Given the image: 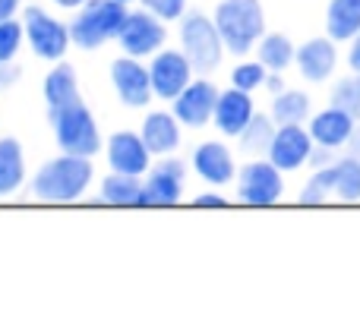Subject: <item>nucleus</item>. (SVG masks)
<instances>
[{"label": "nucleus", "instance_id": "f257e3e1", "mask_svg": "<svg viewBox=\"0 0 360 309\" xmlns=\"http://www.w3.org/2000/svg\"><path fill=\"white\" fill-rule=\"evenodd\" d=\"M89 186H92V161L67 152L60 158L44 161L32 180V192L44 202H76L86 196Z\"/></svg>", "mask_w": 360, "mask_h": 309}, {"label": "nucleus", "instance_id": "0eeeda50", "mask_svg": "<svg viewBox=\"0 0 360 309\" xmlns=\"http://www.w3.org/2000/svg\"><path fill=\"white\" fill-rule=\"evenodd\" d=\"M278 167L272 161H250L237 171V199L247 205H272L285 192V180H281Z\"/></svg>", "mask_w": 360, "mask_h": 309}, {"label": "nucleus", "instance_id": "aec40b11", "mask_svg": "<svg viewBox=\"0 0 360 309\" xmlns=\"http://www.w3.org/2000/svg\"><path fill=\"white\" fill-rule=\"evenodd\" d=\"M143 190H146V180L143 177L111 171L105 180H101V202H105V205H117V209H139Z\"/></svg>", "mask_w": 360, "mask_h": 309}, {"label": "nucleus", "instance_id": "5701e85b", "mask_svg": "<svg viewBox=\"0 0 360 309\" xmlns=\"http://www.w3.org/2000/svg\"><path fill=\"white\" fill-rule=\"evenodd\" d=\"M332 41H348L360 32V0H332L326 13Z\"/></svg>", "mask_w": 360, "mask_h": 309}, {"label": "nucleus", "instance_id": "ddd939ff", "mask_svg": "<svg viewBox=\"0 0 360 309\" xmlns=\"http://www.w3.org/2000/svg\"><path fill=\"white\" fill-rule=\"evenodd\" d=\"M108 152V164L117 173H133V177H146L152 171V152L146 145V139L139 133L120 130L108 139L105 145Z\"/></svg>", "mask_w": 360, "mask_h": 309}, {"label": "nucleus", "instance_id": "c85d7f7f", "mask_svg": "<svg viewBox=\"0 0 360 309\" xmlns=\"http://www.w3.org/2000/svg\"><path fill=\"white\" fill-rule=\"evenodd\" d=\"M266 79H269V67L262 60H243L231 73V86L243 88V92H256L259 86H266Z\"/></svg>", "mask_w": 360, "mask_h": 309}, {"label": "nucleus", "instance_id": "1a4fd4ad", "mask_svg": "<svg viewBox=\"0 0 360 309\" xmlns=\"http://www.w3.org/2000/svg\"><path fill=\"white\" fill-rule=\"evenodd\" d=\"M165 38H168L165 19L155 16L152 10H136L127 16L117 41L130 57H152L165 48Z\"/></svg>", "mask_w": 360, "mask_h": 309}, {"label": "nucleus", "instance_id": "4be33fe9", "mask_svg": "<svg viewBox=\"0 0 360 309\" xmlns=\"http://www.w3.org/2000/svg\"><path fill=\"white\" fill-rule=\"evenodd\" d=\"M25 180L22 145L16 139H0V196H13Z\"/></svg>", "mask_w": 360, "mask_h": 309}, {"label": "nucleus", "instance_id": "9b49d317", "mask_svg": "<svg viewBox=\"0 0 360 309\" xmlns=\"http://www.w3.org/2000/svg\"><path fill=\"white\" fill-rule=\"evenodd\" d=\"M111 82H114V92L117 98L124 101L127 107H146L155 92H152V76H149V67L136 60V57H117L111 63Z\"/></svg>", "mask_w": 360, "mask_h": 309}, {"label": "nucleus", "instance_id": "f8f14e48", "mask_svg": "<svg viewBox=\"0 0 360 309\" xmlns=\"http://www.w3.org/2000/svg\"><path fill=\"white\" fill-rule=\"evenodd\" d=\"M218 95H221V92H218L212 82L193 79L190 86H186L184 92H180L174 101H171V105H174L171 111H174V117L184 126H190V130H199V126L212 124V117H215Z\"/></svg>", "mask_w": 360, "mask_h": 309}, {"label": "nucleus", "instance_id": "20e7f679", "mask_svg": "<svg viewBox=\"0 0 360 309\" xmlns=\"http://www.w3.org/2000/svg\"><path fill=\"white\" fill-rule=\"evenodd\" d=\"M48 120H51V126H54V139H57V145H60V152L82 154V158L98 154L101 133H98V124H95L92 111L82 105V98L73 101V105L48 111Z\"/></svg>", "mask_w": 360, "mask_h": 309}, {"label": "nucleus", "instance_id": "a878e982", "mask_svg": "<svg viewBox=\"0 0 360 309\" xmlns=\"http://www.w3.org/2000/svg\"><path fill=\"white\" fill-rule=\"evenodd\" d=\"M275 130H278V126H275L272 117H266V114H253V120H250L247 130L237 136V143H240V149L247 154H269Z\"/></svg>", "mask_w": 360, "mask_h": 309}, {"label": "nucleus", "instance_id": "412c9836", "mask_svg": "<svg viewBox=\"0 0 360 309\" xmlns=\"http://www.w3.org/2000/svg\"><path fill=\"white\" fill-rule=\"evenodd\" d=\"M44 101H48V111L79 101V82H76V70L70 63L57 60V67L44 76Z\"/></svg>", "mask_w": 360, "mask_h": 309}, {"label": "nucleus", "instance_id": "2eb2a0df", "mask_svg": "<svg viewBox=\"0 0 360 309\" xmlns=\"http://www.w3.org/2000/svg\"><path fill=\"white\" fill-rule=\"evenodd\" d=\"M253 114H256V105H253V98H250V92L231 86L228 92L218 95V105H215V117H212V124L218 126V133L237 139L243 130H247L250 120H253Z\"/></svg>", "mask_w": 360, "mask_h": 309}, {"label": "nucleus", "instance_id": "dca6fc26", "mask_svg": "<svg viewBox=\"0 0 360 309\" xmlns=\"http://www.w3.org/2000/svg\"><path fill=\"white\" fill-rule=\"evenodd\" d=\"M193 171L212 186H224L237 177L234 154L221 143H202L193 149Z\"/></svg>", "mask_w": 360, "mask_h": 309}, {"label": "nucleus", "instance_id": "7ed1b4c3", "mask_svg": "<svg viewBox=\"0 0 360 309\" xmlns=\"http://www.w3.org/2000/svg\"><path fill=\"white\" fill-rule=\"evenodd\" d=\"M215 25L224 48L234 57H247L266 35V16L259 0H221L215 6Z\"/></svg>", "mask_w": 360, "mask_h": 309}, {"label": "nucleus", "instance_id": "4c0bfd02", "mask_svg": "<svg viewBox=\"0 0 360 309\" xmlns=\"http://www.w3.org/2000/svg\"><path fill=\"white\" fill-rule=\"evenodd\" d=\"M266 88H269L272 95H278V92H285V82H281V76H278V73H272V76L266 79Z\"/></svg>", "mask_w": 360, "mask_h": 309}, {"label": "nucleus", "instance_id": "c9c22d12", "mask_svg": "<svg viewBox=\"0 0 360 309\" xmlns=\"http://www.w3.org/2000/svg\"><path fill=\"white\" fill-rule=\"evenodd\" d=\"M22 6V0H0V19H13Z\"/></svg>", "mask_w": 360, "mask_h": 309}, {"label": "nucleus", "instance_id": "58836bf2", "mask_svg": "<svg viewBox=\"0 0 360 309\" xmlns=\"http://www.w3.org/2000/svg\"><path fill=\"white\" fill-rule=\"evenodd\" d=\"M348 152L354 154V158H360V130L351 133V139H348Z\"/></svg>", "mask_w": 360, "mask_h": 309}, {"label": "nucleus", "instance_id": "6e6552de", "mask_svg": "<svg viewBox=\"0 0 360 309\" xmlns=\"http://www.w3.org/2000/svg\"><path fill=\"white\" fill-rule=\"evenodd\" d=\"M193 63L190 57L184 54V51H158V54H152V63H149V76H152V92H155V98L162 101H174L180 92H184L186 86L193 82Z\"/></svg>", "mask_w": 360, "mask_h": 309}, {"label": "nucleus", "instance_id": "6ab92c4d", "mask_svg": "<svg viewBox=\"0 0 360 309\" xmlns=\"http://www.w3.org/2000/svg\"><path fill=\"white\" fill-rule=\"evenodd\" d=\"M351 133H354V117L348 111L332 105L329 111L316 114L310 120V136L316 145H326V149H338V145H348Z\"/></svg>", "mask_w": 360, "mask_h": 309}, {"label": "nucleus", "instance_id": "7c9ffc66", "mask_svg": "<svg viewBox=\"0 0 360 309\" xmlns=\"http://www.w3.org/2000/svg\"><path fill=\"white\" fill-rule=\"evenodd\" d=\"M25 41V25L19 22L16 16L13 19H0V63L13 60L19 54V44Z\"/></svg>", "mask_w": 360, "mask_h": 309}, {"label": "nucleus", "instance_id": "e433bc0d", "mask_svg": "<svg viewBox=\"0 0 360 309\" xmlns=\"http://www.w3.org/2000/svg\"><path fill=\"white\" fill-rule=\"evenodd\" d=\"M348 63L354 73H360V32L354 35V44H351V54H348Z\"/></svg>", "mask_w": 360, "mask_h": 309}, {"label": "nucleus", "instance_id": "9d476101", "mask_svg": "<svg viewBox=\"0 0 360 309\" xmlns=\"http://www.w3.org/2000/svg\"><path fill=\"white\" fill-rule=\"evenodd\" d=\"M184 177L186 167L177 158H165L146 173V190L139 199V209H162V205H177L184 199Z\"/></svg>", "mask_w": 360, "mask_h": 309}, {"label": "nucleus", "instance_id": "a211bd4d", "mask_svg": "<svg viewBox=\"0 0 360 309\" xmlns=\"http://www.w3.org/2000/svg\"><path fill=\"white\" fill-rule=\"evenodd\" d=\"M335 63H338V54H335L332 38H310L307 44L297 48V67L304 73V79H310V82L329 79L335 73Z\"/></svg>", "mask_w": 360, "mask_h": 309}, {"label": "nucleus", "instance_id": "a19ab883", "mask_svg": "<svg viewBox=\"0 0 360 309\" xmlns=\"http://www.w3.org/2000/svg\"><path fill=\"white\" fill-rule=\"evenodd\" d=\"M124 4H133V0H124Z\"/></svg>", "mask_w": 360, "mask_h": 309}, {"label": "nucleus", "instance_id": "c756f323", "mask_svg": "<svg viewBox=\"0 0 360 309\" xmlns=\"http://www.w3.org/2000/svg\"><path fill=\"white\" fill-rule=\"evenodd\" d=\"M332 105L348 111L351 117H360V76H345V79L335 82L332 88Z\"/></svg>", "mask_w": 360, "mask_h": 309}, {"label": "nucleus", "instance_id": "bb28decb", "mask_svg": "<svg viewBox=\"0 0 360 309\" xmlns=\"http://www.w3.org/2000/svg\"><path fill=\"white\" fill-rule=\"evenodd\" d=\"M335 192L345 202L360 199V158H354V154L335 164Z\"/></svg>", "mask_w": 360, "mask_h": 309}, {"label": "nucleus", "instance_id": "4468645a", "mask_svg": "<svg viewBox=\"0 0 360 309\" xmlns=\"http://www.w3.org/2000/svg\"><path fill=\"white\" fill-rule=\"evenodd\" d=\"M313 136L310 130H304L300 124H285L275 130V139H272V149H269V161H272L278 171H297L310 161V152H313Z\"/></svg>", "mask_w": 360, "mask_h": 309}, {"label": "nucleus", "instance_id": "b1692460", "mask_svg": "<svg viewBox=\"0 0 360 309\" xmlns=\"http://www.w3.org/2000/svg\"><path fill=\"white\" fill-rule=\"evenodd\" d=\"M256 57L269 67V73H281V70H288L297 60V51H294L291 38L278 35V32H266L259 38V44H256Z\"/></svg>", "mask_w": 360, "mask_h": 309}, {"label": "nucleus", "instance_id": "f3484780", "mask_svg": "<svg viewBox=\"0 0 360 309\" xmlns=\"http://www.w3.org/2000/svg\"><path fill=\"white\" fill-rule=\"evenodd\" d=\"M180 120L174 117V111H155V114H146L143 120V130L139 136L146 139L152 154H174L180 149Z\"/></svg>", "mask_w": 360, "mask_h": 309}, {"label": "nucleus", "instance_id": "ea45409f", "mask_svg": "<svg viewBox=\"0 0 360 309\" xmlns=\"http://www.w3.org/2000/svg\"><path fill=\"white\" fill-rule=\"evenodd\" d=\"M57 6H63V10H79L82 4H86V0H54Z\"/></svg>", "mask_w": 360, "mask_h": 309}, {"label": "nucleus", "instance_id": "39448f33", "mask_svg": "<svg viewBox=\"0 0 360 309\" xmlns=\"http://www.w3.org/2000/svg\"><path fill=\"white\" fill-rule=\"evenodd\" d=\"M180 51L190 57L196 73H212L221 63V54L228 51L215 25V16L184 13V19H180Z\"/></svg>", "mask_w": 360, "mask_h": 309}, {"label": "nucleus", "instance_id": "393cba45", "mask_svg": "<svg viewBox=\"0 0 360 309\" xmlns=\"http://www.w3.org/2000/svg\"><path fill=\"white\" fill-rule=\"evenodd\" d=\"M307 117H310V98H307V92L285 88V92L275 95V101H272V120L278 126H285V124H304Z\"/></svg>", "mask_w": 360, "mask_h": 309}, {"label": "nucleus", "instance_id": "f704fd0d", "mask_svg": "<svg viewBox=\"0 0 360 309\" xmlns=\"http://www.w3.org/2000/svg\"><path fill=\"white\" fill-rule=\"evenodd\" d=\"M310 164H313V167H329V164H332V149H326V145H313Z\"/></svg>", "mask_w": 360, "mask_h": 309}, {"label": "nucleus", "instance_id": "cd10ccee", "mask_svg": "<svg viewBox=\"0 0 360 309\" xmlns=\"http://www.w3.org/2000/svg\"><path fill=\"white\" fill-rule=\"evenodd\" d=\"M329 192H335V164L316 167V173H313V177L307 180V186L300 190V202L304 205H319Z\"/></svg>", "mask_w": 360, "mask_h": 309}, {"label": "nucleus", "instance_id": "473e14b6", "mask_svg": "<svg viewBox=\"0 0 360 309\" xmlns=\"http://www.w3.org/2000/svg\"><path fill=\"white\" fill-rule=\"evenodd\" d=\"M16 82H19V70L13 67V60H4V63H0V95L10 92Z\"/></svg>", "mask_w": 360, "mask_h": 309}, {"label": "nucleus", "instance_id": "f03ea898", "mask_svg": "<svg viewBox=\"0 0 360 309\" xmlns=\"http://www.w3.org/2000/svg\"><path fill=\"white\" fill-rule=\"evenodd\" d=\"M127 16H130V10H127L124 0H86L70 22V38H73L76 48L95 51L120 38Z\"/></svg>", "mask_w": 360, "mask_h": 309}, {"label": "nucleus", "instance_id": "72a5a7b5", "mask_svg": "<svg viewBox=\"0 0 360 309\" xmlns=\"http://www.w3.org/2000/svg\"><path fill=\"white\" fill-rule=\"evenodd\" d=\"M193 205H199V209H205V205H212V209H224L228 199H224L221 192H202V196L193 199Z\"/></svg>", "mask_w": 360, "mask_h": 309}, {"label": "nucleus", "instance_id": "2f4dec72", "mask_svg": "<svg viewBox=\"0 0 360 309\" xmlns=\"http://www.w3.org/2000/svg\"><path fill=\"white\" fill-rule=\"evenodd\" d=\"M143 6L152 10L155 16H162L165 22H171V19H184L186 0H143Z\"/></svg>", "mask_w": 360, "mask_h": 309}, {"label": "nucleus", "instance_id": "423d86ee", "mask_svg": "<svg viewBox=\"0 0 360 309\" xmlns=\"http://www.w3.org/2000/svg\"><path fill=\"white\" fill-rule=\"evenodd\" d=\"M22 25H25V44L32 48V54L41 60H60L70 48V25L60 22L57 16L44 13L41 6H25L22 10Z\"/></svg>", "mask_w": 360, "mask_h": 309}]
</instances>
